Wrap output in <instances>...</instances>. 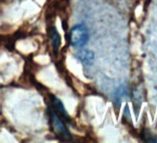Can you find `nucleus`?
Returning <instances> with one entry per match:
<instances>
[{"mask_svg":"<svg viewBox=\"0 0 157 143\" xmlns=\"http://www.w3.org/2000/svg\"><path fill=\"white\" fill-rule=\"evenodd\" d=\"M88 40V31L84 24L75 26L70 32V41L74 47H82Z\"/></svg>","mask_w":157,"mask_h":143,"instance_id":"obj_1","label":"nucleus"},{"mask_svg":"<svg viewBox=\"0 0 157 143\" xmlns=\"http://www.w3.org/2000/svg\"><path fill=\"white\" fill-rule=\"evenodd\" d=\"M52 45L54 47V49H57L60 46L61 43V39H60V35L57 32V30L52 28Z\"/></svg>","mask_w":157,"mask_h":143,"instance_id":"obj_4","label":"nucleus"},{"mask_svg":"<svg viewBox=\"0 0 157 143\" xmlns=\"http://www.w3.org/2000/svg\"><path fill=\"white\" fill-rule=\"evenodd\" d=\"M77 58L85 64L89 65L92 63L93 60H94V53L92 51H89L87 50H83L80 51L77 53Z\"/></svg>","mask_w":157,"mask_h":143,"instance_id":"obj_3","label":"nucleus"},{"mask_svg":"<svg viewBox=\"0 0 157 143\" xmlns=\"http://www.w3.org/2000/svg\"><path fill=\"white\" fill-rule=\"evenodd\" d=\"M54 104H55V107L57 108V110H58L61 114H63L65 118H67V114H66V112H65V110H64V108H63V104L61 103V101L58 100L57 98H54Z\"/></svg>","mask_w":157,"mask_h":143,"instance_id":"obj_5","label":"nucleus"},{"mask_svg":"<svg viewBox=\"0 0 157 143\" xmlns=\"http://www.w3.org/2000/svg\"><path fill=\"white\" fill-rule=\"evenodd\" d=\"M52 125L54 127L55 131L59 135H61V136H63L65 138H69L70 137V134L68 133V131H67L64 124L62 122L61 119L58 118V116L55 113H52Z\"/></svg>","mask_w":157,"mask_h":143,"instance_id":"obj_2","label":"nucleus"}]
</instances>
